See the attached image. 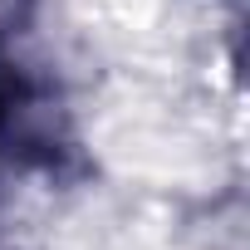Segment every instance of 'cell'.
<instances>
[{"label":"cell","mask_w":250,"mask_h":250,"mask_svg":"<svg viewBox=\"0 0 250 250\" xmlns=\"http://www.w3.org/2000/svg\"><path fill=\"white\" fill-rule=\"evenodd\" d=\"M0 172H25L59 187L88 177V152L54 74L0 25Z\"/></svg>","instance_id":"obj_1"}]
</instances>
